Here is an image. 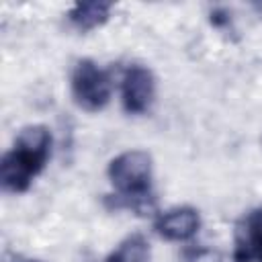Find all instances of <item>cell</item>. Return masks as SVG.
Returning <instances> with one entry per match:
<instances>
[{
	"label": "cell",
	"mask_w": 262,
	"mask_h": 262,
	"mask_svg": "<svg viewBox=\"0 0 262 262\" xmlns=\"http://www.w3.org/2000/svg\"><path fill=\"white\" fill-rule=\"evenodd\" d=\"M233 262H262V209L246 213L237 223Z\"/></svg>",
	"instance_id": "5b68a950"
},
{
	"label": "cell",
	"mask_w": 262,
	"mask_h": 262,
	"mask_svg": "<svg viewBox=\"0 0 262 262\" xmlns=\"http://www.w3.org/2000/svg\"><path fill=\"white\" fill-rule=\"evenodd\" d=\"M111 10V2H78L68 12V18L78 31H92L108 20Z\"/></svg>",
	"instance_id": "52a82bcc"
},
{
	"label": "cell",
	"mask_w": 262,
	"mask_h": 262,
	"mask_svg": "<svg viewBox=\"0 0 262 262\" xmlns=\"http://www.w3.org/2000/svg\"><path fill=\"white\" fill-rule=\"evenodd\" d=\"M51 156V133L45 125H27L18 131L14 145L0 162L2 186L10 192H25L33 178L45 168Z\"/></svg>",
	"instance_id": "6da1fadb"
},
{
	"label": "cell",
	"mask_w": 262,
	"mask_h": 262,
	"mask_svg": "<svg viewBox=\"0 0 262 262\" xmlns=\"http://www.w3.org/2000/svg\"><path fill=\"white\" fill-rule=\"evenodd\" d=\"M121 96H123V108L129 115H141L149 111L156 96L154 74L145 66H139V63L129 66L123 74Z\"/></svg>",
	"instance_id": "277c9868"
},
{
	"label": "cell",
	"mask_w": 262,
	"mask_h": 262,
	"mask_svg": "<svg viewBox=\"0 0 262 262\" xmlns=\"http://www.w3.org/2000/svg\"><path fill=\"white\" fill-rule=\"evenodd\" d=\"M211 23H213L215 27L227 25V23H229V14L223 12V10H215V12H211Z\"/></svg>",
	"instance_id": "30bf717a"
},
{
	"label": "cell",
	"mask_w": 262,
	"mask_h": 262,
	"mask_svg": "<svg viewBox=\"0 0 262 262\" xmlns=\"http://www.w3.org/2000/svg\"><path fill=\"white\" fill-rule=\"evenodd\" d=\"M186 262H219V254L209 248H192L184 256Z\"/></svg>",
	"instance_id": "9c48e42d"
},
{
	"label": "cell",
	"mask_w": 262,
	"mask_h": 262,
	"mask_svg": "<svg viewBox=\"0 0 262 262\" xmlns=\"http://www.w3.org/2000/svg\"><path fill=\"white\" fill-rule=\"evenodd\" d=\"M111 78L92 59H80L72 72V94L80 108L96 113L111 100Z\"/></svg>",
	"instance_id": "3957f363"
},
{
	"label": "cell",
	"mask_w": 262,
	"mask_h": 262,
	"mask_svg": "<svg viewBox=\"0 0 262 262\" xmlns=\"http://www.w3.org/2000/svg\"><path fill=\"white\" fill-rule=\"evenodd\" d=\"M108 180L121 199L119 205L137 213L151 209V156L143 149L119 154L108 164Z\"/></svg>",
	"instance_id": "7a4b0ae2"
},
{
	"label": "cell",
	"mask_w": 262,
	"mask_h": 262,
	"mask_svg": "<svg viewBox=\"0 0 262 262\" xmlns=\"http://www.w3.org/2000/svg\"><path fill=\"white\" fill-rule=\"evenodd\" d=\"M31 262H37V260H31Z\"/></svg>",
	"instance_id": "8fae6325"
},
{
	"label": "cell",
	"mask_w": 262,
	"mask_h": 262,
	"mask_svg": "<svg viewBox=\"0 0 262 262\" xmlns=\"http://www.w3.org/2000/svg\"><path fill=\"white\" fill-rule=\"evenodd\" d=\"M201 227V215L192 207H172L156 219V231L170 242H186Z\"/></svg>",
	"instance_id": "8992f818"
},
{
	"label": "cell",
	"mask_w": 262,
	"mask_h": 262,
	"mask_svg": "<svg viewBox=\"0 0 262 262\" xmlns=\"http://www.w3.org/2000/svg\"><path fill=\"white\" fill-rule=\"evenodd\" d=\"M104 262H149V244L143 235H127Z\"/></svg>",
	"instance_id": "ba28073f"
}]
</instances>
